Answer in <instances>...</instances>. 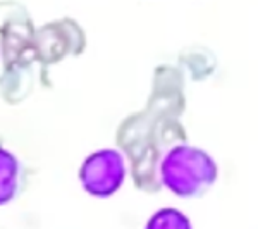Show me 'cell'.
I'll return each instance as SVG.
<instances>
[{
  "label": "cell",
  "mask_w": 258,
  "mask_h": 229,
  "mask_svg": "<svg viewBox=\"0 0 258 229\" xmlns=\"http://www.w3.org/2000/svg\"><path fill=\"white\" fill-rule=\"evenodd\" d=\"M126 178V164L120 152L103 148L86 157L80 169V181L86 193L107 198L117 191Z\"/></svg>",
  "instance_id": "cell-4"
},
{
  "label": "cell",
  "mask_w": 258,
  "mask_h": 229,
  "mask_svg": "<svg viewBox=\"0 0 258 229\" xmlns=\"http://www.w3.org/2000/svg\"><path fill=\"white\" fill-rule=\"evenodd\" d=\"M85 47V36L81 28L73 19H59L43 24L35 33L33 52L35 59L45 69L52 64L60 62L71 53H81Z\"/></svg>",
  "instance_id": "cell-3"
},
{
  "label": "cell",
  "mask_w": 258,
  "mask_h": 229,
  "mask_svg": "<svg viewBox=\"0 0 258 229\" xmlns=\"http://www.w3.org/2000/svg\"><path fill=\"white\" fill-rule=\"evenodd\" d=\"M36 28L26 6L18 0H0V52L4 66L33 57Z\"/></svg>",
  "instance_id": "cell-2"
},
{
  "label": "cell",
  "mask_w": 258,
  "mask_h": 229,
  "mask_svg": "<svg viewBox=\"0 0 258 229\" xmlns=\"http://www.w3.org/2000/svg\"><path fill=\"white\" fill-rule=\"evenodd\" d=\"M21 186V164L6 148L0 147V205L12 202Z\"/></svg>",
  "instance_id": "cell-6"
},
{
  "label": "cell",
  "mask_w": 258,
  "mask_h": 229,
  "mask_svg": "<svg viewBox=\"0 0 258 229\" xmlns=\"http://www.w3.org/2000/svg\"><path fill=\"white\" fill-rule=\"evenodd\" d=\"M150 227H188L189 220L182 217L181 212L174 209H165L153 215V219L148 222Z\"/></svg>",
  "instance_id": "cell-7"
},
{
  "label": "cell",
  "mask_w": 258,
  "mask_h": 229,
  "mask_svg": "<svg viewBox=\"0 0 258 229\" xmlns=\"http://www.w3.org/2000/svg\"><path fill=\"white\" fill-rule=\"evenodd\" d=\"M36 59L18 61L14 64L4 66V71L0 74V95L9 105H18L24 98L30 97L35 85V68L33 62Z\"/></svg>",
  "instance_id": "cell-5"
},
{
  "label": "cell",
  "mask_w": 258,
  "mask_h": 229,
  "mask_svg": "<svg viewBox=\"0 0 258 229\" xmlns=\"http://www.w3.org/2000/svg\"><path fill=\"white\" fill-rule=\"evenodd\" d=\"M217 164L198 147L177 145L160 162V180L174 195L197 198L207 193L217 180Z\"/></svg>",
  "instance_id": "cell-1"
}]
</instances>
